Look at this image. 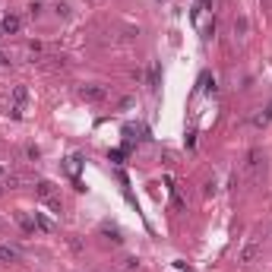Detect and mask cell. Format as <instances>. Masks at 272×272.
I'll return each mask as SVG.
<instances>
[{
  "label": "cell",
  "mask_w": 272,
  "mask_h": 272,
  "mask_svg": "<svg viewBox=\"0 0 272 272\" xmlns=\"http://www.w3.org/2000/svg\"><path fill=\"white\" fill-rule=\"evenodd\" d=\"M35 225H38L41 231H54V222H51V219H45V215H35Z\"/></svg>",
  "instance_id": "obj_7"
},
{
  "label": "cell",
  "mask_w": 272,
  "mask_h": 272,
  "mask_svg": "<svg viewBox=\"0 0 272 272\" xmlns=\"http://www.w3.org/2000/svg\"><path fill=\"white\" fill-rule=\"evenodd\" d=\"M4 174H7V168H4V165H0V177H4Z\"/></svg>",
  "instance_id": "obj_10"
},
{
  "label": "cell",
  "mask_w": 272,
  "mask_h": 272,
  "mask_svg": "<svg viewBox=\"0 0 272 272\" xmlns=\"http://www.w3.org/2000/svg\"><path fill=\"white\" fill-rule=\"evenodd\" d=\"M16 260H19V250L10 244H0V263H16Z\"/></svg>",
  "instance_id": "obj_5"
},
{
  "label": "cell",
  "mask_w": 272,
  "mask_h": 272,
  "mask_svg": "<svg viewBox=\"0 0 272 272\" xmlns=\"http://www.w3.org/2000/svg\"><path fill=\"white\" fill-rule=\"evenodd\" d=\"M257 253H260V244H257V241L244 244V250H241V263H244V266H250L253 260H257Z\"/></svg>",
  "instance_id": "obj_4"
},
{
  "label": "cell",
  "mask_w": 272,
  "mask_h": 272,
  "mask_svg": "<svg viewBox=\"0 0 272 272\" xmlns=\"http://www.w3.org/2000/svg\"><path fill=\"white\" fill-rule=\"evenodd\" d=\"M0 38H4V29H0Z\"/></svg>",
  "instance_id": "obj_11"
},
{
  "label": "cell",
  "mask_w": 272,
  "mask_h": 272,
  "mask_svg": "<svg viewBox=\"0 0 272 272\" xmlns=\"http://www.w3.org/2000/svg\"><path fill=\"white\" fill-rule=\"evenodd\" d=\"M26 155H29V158H38L41 152H38V146H29V149H26Z\"/></svg>",
  "instance_id": "obj_8"
},
{
  "label": "cell",
  "mask_w": 272,
  "mask_h": 272,
  "mask_svg": "<svg viewBox=\"0 0 272 272\" xmlns=\"http://www.w3.org/2000/svg\"><path fill=\"white\" fill-rule=\"evenodd\" d=\"M19 26H23V19L19 16H4V19H0V29H4V35H13V32H19Z\"/></svg>",
  "instance_id": "obj_3"
},
{
  "label": "cell",
  "mask_w": 272,
  "mask_h": 272,
  "mask_svg": "<svg viewBox=\"0 0 272 272\" xmlns=\"http://www.w3.org/2000/svg\"><path fill=\"white\" fill-rule=\"evenodd\" d=\"M35 190H38L41 199H51L54 196V184H51V180H38V187H35Z\"/></svg>",
  "instance_id": "obj_6"
},
{
  "label": "cell",
  "mask_w": 272,
  "mask_h": 272,
  "mask_svg": "<svg viewBox=\"0 0 272 272\" xmlns=\"http://www.w3.org/2000/svg\"><path fill=\"white\" fill-rule=\"evenodd\" d=\"M26 98H29L26 86H16V89H13V108H10V114H13V117H23V111H26Z\"/></svg>",
  "instance_id": "obj_1"
},
{
  "label": "cell",
  "mask_w": 272,
  "mask_h": 272,
  "mask_svg": "<svg viewBox=\"0 0 272 272\" xmlns=\"http://www.w3.org/2000/svg\"><path fill=\"white\" fill-rule=\"evenodd\" d=\"M136 266H139V263H136V260H133V257H130V260H127V263H123V269H127V272H133V269H136Z\"/></svg>",
  "instance_id": "obj_9"
},
{
  "label": "cell",
  "mask_w": 272,
  "mask_h": 272,
  "mask_svg": "<svg viewBox=\"0 0 272 272\" xmlns=\"http://www.w3.org/2000/svg\"><path fill=\"white\" fill-rule=\"evenodd\" d=\"M79 98H86V101H104V89L95 86V82L79 86Z\"/></svg>",
  "instance_id": "obj_2"
}]
</instances>
